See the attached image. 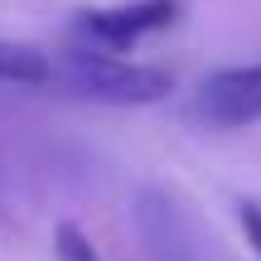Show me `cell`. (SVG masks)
Segmentation results:
<instances>
[{
    "label": "cell",
    "instance_id": "cell-1",
    "mask_svg": "<svg viewBox=\"0 0 261 261\" xmlns=\"http://www.w3.org/2000/svg\"><path fill=\"white\" fill-rule=\"evenodd\" d=\"M54 83L102 107H150L174 92V77L165 68L130 63V58H116V54H92V48L54 54Z\"/></svg>",
    "mask_w": 261,
    "mask_h": 261
},
{
    "label": "cell",
    "instance_id": "cell-5",
    "mask_svg": "<svg viewBox=\"0 0 261 261\" xmlns=\"http://www.w3.org/2000/svg\"><path fill=\"white\" fill-rule=\"evenodd\" d=\"M54 252H58V261H102L97 242L77 223H58L54 227Z\"/></svg>",
    "mask_w": 261,
    "mask_h": 261
},
{
    "label": "cell",
    "instance_id": "cell-3",
    "mask_svg": "<svg viewBox=\"0 0 261 261\" xmlns=\"http://www.w3.org/2000/svg\"><path fill=\"white\" fill-rule=\"evenodd\" d=\"M198 116L223 130L261 121V63L252 68H218L198 87Z\"/></svg>",
    "mask_w": 261,
    "mask_h": 261
},
{
    "label": "cell",
    "instance_id": "cell-2",
    "mask_svg": "<svg viewBox=\"0 0 261 261\" xmlns=\"http://www.w3.org/2000/svg\"><path fill=\"white\" fill-rule=\"evenodd\" d=\"M184 10V0H126V5H102V10H83L77 15V34L92 39L97 48H130L145 34L169 29Z\"/></svg>",
    "mask_w": 261,
    "mask_h": 261
},
{
    "label": "cell",
    "instance_id": "cell-4",
    "mask_svg": "<svg viewBox=\"0 0 261 261\" xmlns=\"http://www.w3.org/2000/svg\"><path fill=\"white\" fill-rule=\"evenodd\" d=\"M0 83L44 87V83H54V58L39 54L34 44H0Z\"/></svg>",
    "mask_w": 261,
    "mask_h": 261
},
{
    "label": "cell",
    "instance_id": "cell-6",
    "mask_svg": "<svg viewBox=\"0 0 261 261\" xmlns=\"http://www.w3.org/2000/svg\"><path fill=\"white\" fill-rule=\"evenodd\" d=\"M237 223H242V232H247V247H252L256 261H261V203L256 198H242V203H237Z\"/></svg>",
    "mask_w": 261,
    "mask_h": 261
}]
</instances>
